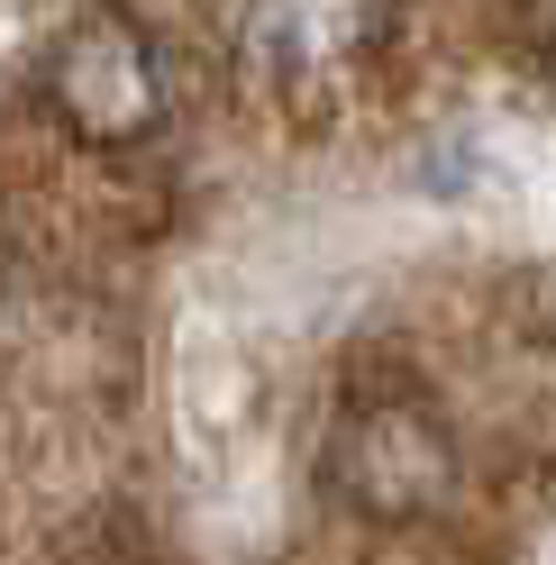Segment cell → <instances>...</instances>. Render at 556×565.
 I'll return each mask as SVG.
<instances>
[{
  "instance_id": "cell-1",
  "label": "cell",
  "mask_w": 556,
  "mask_h": 565,
  "mask_svg": "<svg viewBox=\"0 0 556 565\" xmlns=\"http://www.w3.org/2000/svg\"><path fill=\"white\" fill-rule=\"evenodd\" d=\"M55 92H64V119H74L92 147H128V137H147L164 119V74L137 28L119 19H92L74 46L55 64Z\"/></svg>"
},
{
  "instance_id": "cell-2",
  "label": "cell",
  "mask_w": 556,
  "mask_h": 565,
  "mask_svg": "<svg viewBox=\"0 0 556 565\" xmlns=\"http://www.w3.org/2000/svg\"><path fill=\"white\" fill-rule=\"evenodd\" d=\"M365 38H374V0H265L256 10V64L274 83L356 55Z\"/></svg>"
}]
</instances>
